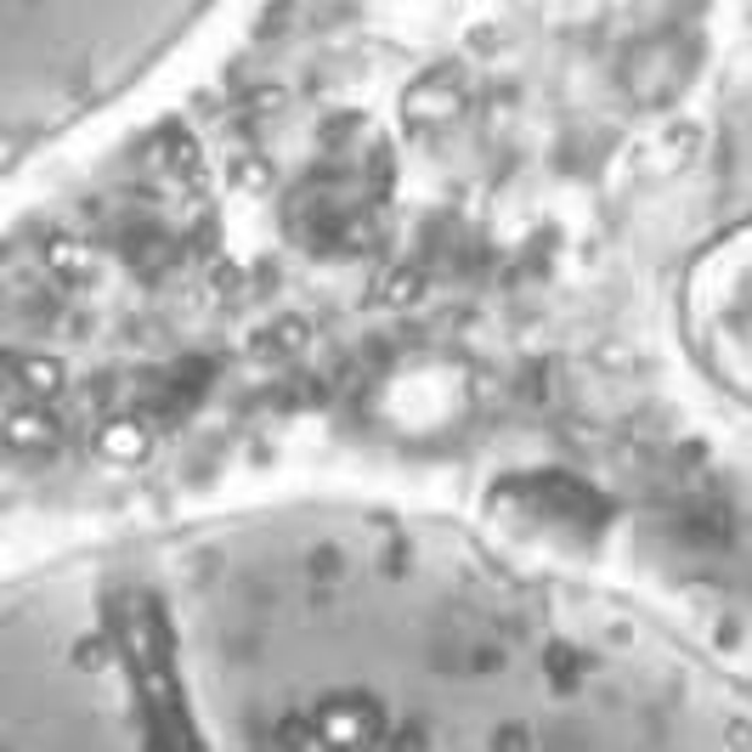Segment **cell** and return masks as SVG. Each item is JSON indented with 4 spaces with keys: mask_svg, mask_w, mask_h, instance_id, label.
<instances>
[{
    "mask_svg": "<svg viewBox=\"0 0 752 752\" xmlns=\"http://www.w3.org/2000/svg\"><path fill=\"white\" fill-rule=\"evenodd\" d=\"M0 752H752V679L453 515L261 498L0 578Z\"/></svg>",
    "mask_w": 752,
    "mask_h": 752,
    "instance_id": "6da1fadb",
    "label": "cell"
}]
</instances>
